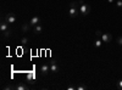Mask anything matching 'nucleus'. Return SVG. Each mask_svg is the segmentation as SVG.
<instances>
[{
  "label": "nucleus",
  "instance_id": "nucleus-1",
  "mask_svg": "<svg viewBox=\"0 0 122 90\" xmlns=\"http://www.w3.org/2000/svg\"><path fill=\"white\" fill-rule=\"evenodd\" d=\"M77 4L78 3H76V1H71L70 3V10H68V15H70V17H72V18H75V17H77L78 16V7H77Z\"/></svg>",
  "mask_w": 122,
  "mask_h": 90
},
{
  "label": "nucleus",
  "instance_id": "nucleus-2",
  "mask_svg": "<svg viewBox=\"0 0 122 90\" xmlns=\"http://www.w3.org/2000/svg\"><path fill=\"white\" fill-rule=\"evenodd\" d=\"M78 4H79V14L83 15V16H87L90 12V6L87 3H84L83 0H81Z\"/></svg>",
  "mask_w": 122,
  "mask_h": 90
},
{
  "label": "nucleus",
  "instance_id": "nucleus-3",
  "mask_svg": "<svg viewBox=\"0 0 122 90\" xmlns=\"http://www.w3.org/2000/svg\"><path fill=\"white\" fill-rule=\"evenodd\" d=\"M5 21H6L7 23H15V22L17 21V17L15 16V14L9 12V14L5 15Z\"/></svg>",
  "mask_w": 122,
  "mask_h": 90
},
{
  "label": "nucleus",
  "instance_id": "nucleus-4",
  "mask_svg": "<svg viewBox=\"0 0 122 90\" xmlns=\"http://www.w3.org/2000/svg\"><path fill=\"white\" fill-rule=\"evenodd\" d=\"M101 40H103L104 43H110L111 40H112V35H111L110 33H103V35H101Z\"/></svg>",
  "mask_w": 122,
  "mask_h": 90
},
{
  "label": "nucleus",
  "instance_id": "nucleus-5",
  "mask_svg": "<svg viewBox=\"0 0 122 90\" xmlns=\"http://www.w3.org/2000/svg\"><path fill=\"white\" fill-rule=\"evenodd\" d=\"M49 71H50V66H48L46 63L40 66V72H42V76H46L49 73Z\"/></svg>",
  "mask_w": 122,
  "mask_h": 90
},
{
  "label": "nucleus",
  "instance_id": "nucleus-6",
  "mask_svg": "<svg viewBox=\"0 0 122 90\" xmlns=\"http://www.w3.org/2000/svg\"><path fill=\"white\" fill-rule=\"evenodd\" d=\"M49 66H50V72H53V73H57L59 72V66H57V63L55 61L50 62Z\"/></svg>",
  "mask_w": 122,
  "mask_h": 90
},
{
  "label": "nucleus",
  "instance_id": "nucleus-7",
  "mask_svg": "<svg viewBox=\"0 0 122 90\" xmlns=\"http://www.w3.org/2000/svg\"><path fill=\"white\" fill-rule=\"evenodd\" d=\"M7 29H9V23L6 21H3L1 23H0V32L4 33L5 31H7Z\"/></svg>",
  "mask_w": 122,
  "mask_h": 90
},
{
  "label": "nucleus",
  "instance_id": "nucleus-8",
  "mask_svg": "<svg viewBox=\"0 0 122 90\" xmlns=\"http://www.w3.org/2000/svg\"><path fill=\"white\" fill-rule=\"evenodd\" d=\"M39 22H40V18L38 17V16H34V17H32V19L29 21V23H30V26H37V24H39Z\"/></svg>",
  "mask_w": 122,
  "mask_h": 90
},
{
  "label": "nucleus",
  "instance_id": "nucleus-9",
  "mask_svg": "<svg viewBox=\"0 0 122 90\" xmlns=\"http://www.w3.org/2000/svg\"><path fill=\"white\" fill-rule=\"evenodd\" d=\"M15 89H16V90H27V89H28V85H27V84L21 83V84L15 85Z\"/></svg>",
  "mask_w": 122,
  "mask_h": 90
},
{
  "label": "nucleus",
  "instance_id": "nucleus-10",
  "mask_svg": "<svg viewBox=\"0 0 122 90\" xmlns=\"http://www.w3.org/2000/svg\"><path fill=\"white\" fill-rule=\"evenodd\" d=\"M33 32L36 33V34H40L43 32V27L40 26V24H37V26H34V28H33Z\"/></svg>",
  "mask_w": 122,
  "mask_h": 90
},
{
  "label": "nucleus",
  "instance_id": "nucleus-11",
  "mask_svg": "<svg viewBox=\"0 0 122 90\" xmlns=\"http://www.w3.org/2000/svg\"><path fill=\"white\" fill-rule=\"evenodd\" d=\"M34 79H36V76H34V73H32V72H30V73H28V74H27V82H29V83H34V82H33Z\"/></svg>",
  "mask_w": 122,
  "mask_h": 90
},
{
  "label": "nucleus",
  "instance_id": "nucleus-12",
  "mask_svg": "<svg viewBox=\"0 0 122 90\" xmlns=\"http://www.w3.org/2000/svg\"><path fill=\"white\" fill-rule=\"evenodd\" d=\"M101 44H103V40H101V38H100V37H97L95 42H94V46H95V47H100Z\"/></svg>",
  "mask_w": 122,
  "mask_h": 90
},
{
  "label": "nucleus",
  "instance_id": "nucleus-13",
  "mask_svg": "<svg viewBox=\"0 0 122 90\" xmlns=\"http://www.w3.org/2000/svg\"><path fill=\"white\" fill-rule=\"evenodd\" d=\"M30 29V23H23L22 24V31L23 32H28Z\"/></svg>",
  "mask_w": 122,
  "mask_h": 90
},
{
  "label": "nucleus",
  "instance_id": "nucleus-14",
  "mask_svg": "<svg viewBox=\"0 0 122 90\" xmlns=\"http://www.w3.org/2000/svg\"><path fill=\"white\" fill-rule=\"evenodd\" d=\"M10 35H11V29H7V31H5V32L3 33V37H4V38H9Z\"/></svg>",
  "mask_w": 122,
  "mask_h": 90
},
{
  "label": "nucleus",
  "instance_id": "nucleus-15",
  "mask_svg": "<svg viewBox=\"0 0 122 90\" xmlns=\"http://www.w3.org/2000/svg\"><path fill=\"white\" fill-rule=\"evenodd\" d=\"M28 42H29V39H28L27 37H23V38L21 39V43H22V44H25V45H26Z\"/></svg>",
  "mask_w": 122,
  "mask_h": 90
},
{
  "label": "nucleus",
  "instance_id": "nucleus-16",
  "mask_svg": "<svg viewBox=\"0 0 122 90\" xmlns=\"http://www.w3.org/2000/svg\"><path fill=\"white\" fill-rule=\"evenodd\" d=\"M86 89H87L86 85H78V86H76V90H86Z\"/></svg>",
  "mask_w": 122,
  "mask_h": 90
},
{
  "label": "nucleus",
  "instance_id": "nucleus-17",
  "mask_svg": "<svg viewBox=\"0 0 122 90\" xmlns=\"http://www.w3.org/2000/svg\"><path fill=\"white\" fill-rule=\"evenodd\" d=\"M117 89L118 90H122V79L117 82Z\"/></svg>",
  "mask_w": 122,
  "mask_h": 90
},
{
  "label": "nucleus",
  "instance_id": "nucleus-18",
  "mask_svg": "<svg viewBox=\"0 0 122 90\" xmlns=\"http://www.w3.org/2000/svg\"><path fill=\"white\" fill-rule=\"evenodd\" d=\"M116 6H117L118 9L122 7V0H117V1H116Z\"/></svg>",
  "mask_w": 122,
  "mask_h": 90
},
{
  "label": "nucleus",
  "instance_id": "nucleus-19",
  "mask_svg": "<svg viewBox=\"0 0 122 90\" xmlns=\"http://www.w3.org/2000/svg\"><path fill=\"white\" fill-rule=\"evenodd\" d=\"M117 44L118 45H122V37H118L117 38Z\"/></svg>",
  "mask_w": 122,
  "mask_h": 90
},
{
  "label": "nucleus",
  "instance_id": "nucleus-20",
  "mask_svg": "<svg viewBox=\"0 0 122 90\" xmlns=\"http://www.w3.org/2000/svg\"><path fill=\"white\" fill-rule=\"evenodd\" d=\"M67 90H76V86H68Z\"/></svg>",
  "mask_w": 122,
  "mask_h": 90
},
{
  "label": "nucleus",
  "instance_id": "nucleus-21",
  "mask_svg": "<svg viewBox=\"0 0 122 90\" xmlns=\"http://www.w3.org/2000/svg\"><path fill=\"white\" fill-rule=\"evenodd\" d=\"M107 1H109V3H114V1H115V0H107Z\"/></svg>",
  "mask_w": 122,
  "mask_h": 90
}]
</instances>
